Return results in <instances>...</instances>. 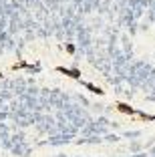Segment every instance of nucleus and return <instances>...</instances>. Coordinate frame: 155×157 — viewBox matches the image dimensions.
<instances>
[{"label":"nucleus","mask_w":155,"mask_h":157,"mask_svg":"<svg viewBox=\"0 0 155 157\" xmlns=\"http://www.w3.org/2000/svg\"><path fill=\"white\" fill-rule=\"evenodd\" d=\"M125 137L127 139H137L139 137V131H129V133H125Z\"/></svg>","instance_id":"f03ea898"},{"label":"nucleus","mask_w":155,"mask_h":157,"mask_svg":"<svg viewBox=\"0 0 155 157\" xmlns=\"http://www.w3.org/2000/svg\"><path fill=\"white\" fill-rule=\"evenodd\" d=\"M10 151H12V155H16V157H28L30 155V147H28L26 143H16Z\"/></svg>","instance_id":"f257e3e1"},{"label":"nucleus","mask_w":155,"mask_h":157,"mask_svg":"<svg viewBox=\"0 0 155 157\" xmlns=\"http://www.w3.org/2000/svg\"><path fill=\"white\" fill-rule=\"evenodd\" d=\"M141 147L143 145L139 143V141H137V143H131V151H141Z\"/></svg>","instance_id":"7ed1b4c3"},{"label":"nucleus","mask_w":155,"mask_h":157,"mask_svg":"<svg viewBox=\"0 0 155 157\" xmlns=\"http://www.w3.org/2000/svg\"><path fill=\"white\" fill-rule=\"evenodd\" d=\"M55 157H67V155H64V153H59V155H55Z\"/></svg>","instance_id":"20e7f679"}]
</instances>
